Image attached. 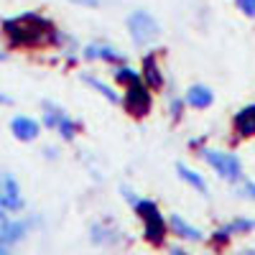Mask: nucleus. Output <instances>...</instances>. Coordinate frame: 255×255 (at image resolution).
<instances>
[{"instance_id":"1","label":"nucleus","mask_w":255,"mask_h":255,"mask_svg":"<svg viewBox=\"0 0 255 255\" xmlns=\"http://www.w3.org/2000/svg\"><path fill=\"white\" fill-rule=\"evenodd\" d=\"M128 28H130V36H133V41L138 46L153 44V41L158 38V33H161L156 18L151 13H145V10H135L130 18H128Z\"/></svg>"},{"instance_id":"2","label":"nucleus","mask_w":255,"mask_h":255,"mask_svg":"<svg viewBox=\"0 0 255 255\" xmlns=\"http://www.w3.org/2000/svg\"><path fill=\"white\" fill-rule=\"evenodd\" d=\"M135 212H138V217H140L143 225H145V230H143L145 240L161 243L163 235H166V222H163V217H161L158 207H156L153 202L143 199V202H135Z\"/></svg>"},{"instance_id":"3","label":"nucleus","mask_w":255,"mask_h":255,"mask_svg":"<svg viewBox=\"0 0 255 255\" xmlns=\"http://www.w3.org/2000/svg\"><path fill=\"white\" fill-rule=\"evenodd\" d=\"M204 161L215 168L222 179H227V181H238L243 176L240 158L232 156V153H225V151H204Z\"/></svg>"},{"instance_id":"4","label":"nucleus","mask_w":255,"mask_h":255,"mask_svg":"<svg viewBox=\"0 0 255 255\" xmlns=\"http://www.w3.org/2000/svg\"><path fill=\"white\" fill-rule=\"evenodd\" d=\"M125 108H128V113H133V115H145L148 108H151V95H148V90L140 84V79L133 82V84H128Z\"/></svg>"},{"instance_id":"5","label":"nucleus","mask_w":255,"mask_h":255,"mask_svg":"<svg viewBox=\"0 0 255 255\" xmlns=\"http://www.w3.org/2000/svg\"><path fill=\"white\" fill-rule=\"evenodd\" d=\"M10 130H13V135L18 140H33L38 135V123L31 120V118H26V115H18L10 123Z\"/></svg>"},{"instance_id":"6","label":"nucleus","mask_w":255,"mask_h":255,"mask_svg":"<svg viewBox=\"0 0 255 255\" xmlns=\"http://www.w3.org/2000/svg\"><path fill=\"white\" fill-rule=\"evenodd\" d=\"M186 102L191 105V108H197V110H204V108H209V105L215 102V95H212L209 87L194 84V87H189V92H186Z\"/></svg>"},{"instance_id":"7","label":"nucleus","mask_w":255,"mask_h":255,"mask_svg":"<svg viewBox=\"0 0 255 255\" xmlns=\"http://www.w3.org/2000/svg\"><path fill=\"white\" fill-rule=\"evenodd\" d=\"M235 130L245 138L255 135V105H248L235 115Z\"/></svg>"},{"instance_id":"8","label":"nucleus","mask_w":255,"mask_h":255,"mask_svg":"<svg viewBox=\"0 0 255 255\" xmlns=\"http://www.w3.org/2000/svg\"><path fill=\"white\" fill-rule=\"evenodd\" d=\"M168 225H171L174 235H176V238H181V240H191V243H199V240H202V232H199L197 227L186 225L179 215H171V217H168Z\"/></svg>"},{"instance_id":"9","label":"nucleus","mask_w":255,"mask_h":255,"mask_svg":"<svg viewBox=\"0 0 255 255\" xmlns=\"http://www.w3.org/2000/svg\"><path fill=\"white\" fill-rule=\"evenodd\" d=\"M143 77H145V82H148V87H151V90H158L163 84V77L158 72L156 56H145V61H143Z\"/></svg>"},{"instance_id":"10","label":"nucleus","mask_w":255,"mask_h":255,"mask_svg":"<svg viewBox=\"0 0 255 255\" xmlns=\"http://www.w3.org/2000/svg\"><path fill=\"white\" fill-rule=\"evenodd\" d=\"M253 227H255V220H235L232 225H227V227H222V230L217 232V240H227L230 235H235V232L253 230Z\"/></svg>"},{"instance_id":"11","label":"nucleus","mask_w":255,"mask_h":255,"mask_svg":"<svg viewBox=\"0 0 255 255\" xmlns=\"http://www.w3.org/2000/svg\"><path fill=\"white\" fill-rule=\"evenodd\" d=\"M176 171H179V176H181L186 184H191L197 191H207V184H204V179H202L197 171H191V168H186L184 163H179V166H176Z\"/></svg>"},{"instance_id":"12","label":"nucleus","mask_w":255,"mask_h":255,"mask_svg":"<svg viewBox=\"0 0 255 255\" xmlns=\"http://www.w3.org/2000/svg\"><path fill=\"white\" fill-rule=\"evenodd\" d=\"M87 59H105V61H120V54L110 46H90Z\"/></svg>"},{"instance_id":"13","label":"nucleus","mask_w":255,"mask_h":255,"mask_svg":"<svg viewBox=\"0 0 255 255\" xmlns=\"http://www.w3.org/2000/svg\"><path fill=\"white\" fill-rule=\"evenodd\" d=\"M87 84H92L95 90H100V95H105V97H108L110 102H118V95H115V92H113V90L108 87V84H105V82H100V79L90 77V79H87Z\"/></svg>"},{"instance_id":"14","label":"nucleus","mask_w":255,"mask_h":255,"mask_svg":"<svg viewBox=\"0 0 255 255\" xmlns=\"http://www.w3.org/2000/svg\"><path fill=\"white\" fill-rule=\"evenodd\" d=\"M59 130H61V135H64V138H72V135H74V130H77V125H74L67 115H61V118H59Z\"/></svg>"},{"instance_id":"15","label":"nucleus","mask_w":255,"mask_h":255,"mask_svg":"<svg viewBox=\"0 0 255 255\" xmlns=\"http://www.w3.org/2000/svg\"><path fill=\"white\" fill-rule=\"evenodd\" d=\"M118 79L123 84H133V82H138V74L133 69H118Z\"/></svg>"},{"instance_id":"16","label":"nucleus","mask_w":255,"mask_h":255,"mask_svg":"<svg viewBox=\"0 0 255 255\" xmlns=\"http://www.w3.org/2000/svg\"><path fill=\"white\" fill-rule=\"evenodd\" d=\"M238 8L245 13V15H255V0H238Z\"/></svg>"},{"instance_id":"17","label":"nucleus","mask_w":255,"mask_h":255,"mask_svg":"<svg viewBox=\"0 0 255 255\" xmlns=\"http://www.w3.org/2000/svg\"><path fill=\"white\" fill-rule=\"evenodd\" d=\"M245 194L255 199V181H248V184H245Z\"/></svg>"},{"instance_id":"18","label":"nucleus","mask_w":255,"mask_h":255,"mask_svg":"<svg viewBox=\"0 0 255 255\" xmlns=\"http://www.w3.org/2000/svg\"><path fill=\"white\" fill-rule=\"evenodd\" d=\"M0 253H3V245H0Z\"/></svg>"}]
</instances>
